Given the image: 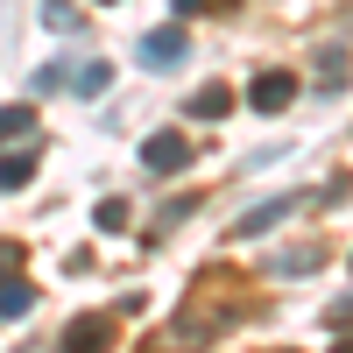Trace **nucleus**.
Segmentation results:
<instances>
[{
    "label": "nucleus",
    "mask_w": 353,
    "mask_h": 353,
    "mask_svg": "<svg viewBox=\"0 0 353 353\" xmlns=\"http://www.w3.org/2000/svg\"><path fill=\"white\" fill-rule=\"evenodd\" d=\"M113 332H121V318H113V311H85V318L64 325V353H106Z\"/></svg>",
    "instance_id": "f257e3e1"
},
{
    "label": "nucleus",
    "mask_w": 353,
    "mask_h": 353,
    "mask_svg": "<svg viewBox=\"0 0 353 353\" xmlns=\"http://www.w3.org/2000/svg\"><path fill=\"white\" fill-rule=\"evenodd\" d=\"M134 57H141L149 71H170V64H184V57H191V36H184V21H170V28H149Z\"/></svg>",
    "instance_id": "f03ea898"
},
{
    "label": "nucleus",
    "mask_w": 353,
    "mask_h": 353,
    "mask_svg": "<svg viewBox=\"0 0 353 353\" xmlns=\"http://www.w3.org/2000/svg\"><path fill=\"white\" fill-rule=\"evenodd\" d=\"M184 163H191V141L176 134V128H163V134L141 141V170H149V176H176Z\"/></svg>",
    "instance_id": "7ed1b4c3"
},
{
    "label": "nucleus",
    "mask_w": 353,
    "mask_h": 353,
    "mask_svg": "<svg viewBox=\"0 0 353 353\" xmlns=\"http://www.w3.org/2000/svg\"><path fill=\"white\" fill-rule=\"evenodd\" d=\"M290 99H297V71H261V78L248 85V106H254V113H283Z\"/></svg>",
    "instance_id": "20e7f679"
},
{
    "label": "nucleus",
    "mask_w": 353,
    "mask_h": 353,
    "mask_svg": "<svg viewBox=\"0 0 353 353\" xmlns=\"http://www.w3.org/2000/svg\"><path fill=\"white\" fill-rule=\"evenodd\" d=\"M297 191H283V198H269V205H254V212H241V226H233V233H241V241H254V233H269V226H283V219H297Z\"/></svg>",
    "instance_id": "39448f33"
},
{
    "label": "nucleus",
    "mask_w": 353,
    "mask_h": 353,
    "mask_svg": "<svg viewBox=\"0 0 353 353\" xmlns=\"http://www.w3.org/2000/svg\"><path fill=\"white\" fill-rule=\"evenodd\" d=\"M28 176H36V141H21L14 156H0V191H21Z\"/></svg>",
    "instance_id": "423d86ee"
},
{
    "label": "nucleus",
    "mask_w": 353,
    "mask_h": 353,
    "mask_svg": "<svg viewBox=\"0 0 353 353\" xmlns=\"http://www.w3.org/2000/svg\"><path fill=\"white\" fill-rule=\"evenodd\" d=\"M106 85H113V64H99V57H85V64L71 71V92H78V99H99Z\"/></svg>",
    "instance_id": "0eeeda50"
},
{
    "label": "nucleus",
    "mask_w": 353,
    "mask_h": 353,
    "mask_svg": "<svg viewBox=\"0 0 353 353\" xmlns=\"http://www.w3.org/2000/svg\"><path fill=\"white\" fill-rule=\"evenodd\" d=\"M8 141H36V106H0V149Z\"/></svg>",
    "instance_id": "6e6552de"
},
{
    "label": "nucleus",
    "mask_w": 353,
    "mask_h": 353,
    "mask_svg": "<svg viewBox=\"0 0 353 353\" xmlns=\"http://www.w3.org/2000/svg\"><path fill=\"white\" fill-rule=\"evenodd\" d=\"M219 113H233V92H226V85H198V99H191V121H219Z\"/></svg>",
    "instance_id": "1a4fd4ad"
},
{
    "label": "nucleus",
    "mask_w": 353,
    "mask_h": 353,
    "mask_svg": "<svg viewBox=\"0 0 353 353\" xmlns=\"http://www.w3.org/2000/svg\"><path fill=\"white\" fill-rule=\"evenodd\" d=\"M28 311H36V290H28L21 276H8L0 283V318H28Z\"/></svg>",
    "instance_id": "9d476101"
},
{
    "label": "nucleus",
    "mask_w": 353,
    "mask_h": 353,
    "mask_svg": "<svg viewBox=\"0 0 353 353\" xmlns=\"http://www.w3.org/2000/svg\"><path fill=\"white\" fill-rule=\"evenodd\" d=\"M92 219H99V233H121V226H128V198H99Z\"/></svg>",
    "instance_id": "9b49d317"
},
{
    "label": "nucleus",
    "mask_w": 353,
    "mask_h": 353,
    "mask_svg": "<svg viewBox=\"0 0 353 353\" xmlns=\"http://www.w3.org/2000/svg\"><path fill=\"white\" fill-rule=\"evenodd\" d=\"M318 261H325V248H290L283 254V276H304V269H318Z\"/></svg>",
    "instance_id": "f8f14e48"
},
{
    "label": "nucleus",
    "mask_w": 353,
    "mask_h": 353,
    "mask_svg": "<svg viewBox=\"0 0 353 353\" xmlns=\"http://www.w3.org/2000/svg\"><path fill=\"white\" fill-rule=\"evenodd\" d=\"M8 276H21V241L0 233V283H8Z\"/></svg>",
    "instance_id": "ddd939ff"
},
{
    "label": "nucleus",
    "mask_w": 353,
    "mask_h": 353,
    "mask_svg": "<svg viewBox=\"0 0 353 353\" xmlns=\"http://www.w3.org/2000/svg\"><path fill=\"white\" fill-rule=\"evenodd\" d=\"M339 78H346V57L325 50V57H318V85H339Z\"/></svg>",
    "instance_id": "4468645a"
},
{
    "label": "nucleus",
    "mask_w": 353,
    "mask_h": 353,
    "mask_svg": "<svg viewBox=\"0 0 353 353\" xmlns=\"http://www.w3.org/2000/svg\"><path fill=\"white\" fill-rule=\"evenodd\" d=\"M43 21H50V28H78V8H71V0H50Z\"/></svg>",
    "instance_id": "2eb2a0df"
},
{
    "label": "nucleus",
    "mask_w": 353,
    "mask_h": 353,
    "mask_svg": "<svg viewBox=\"0 0 353 353\" xmlns=\"http://www.w3.org/2000/svg\"><path fill=\"white\" fill-rule=\"evenodd\" d=\"M325 325H339V332H346V325H353V297H339V304H332V311H325Z\"/></svg>",
    "instance_id": "dca6fc26"
},
{
    "label": "nucleus",
    "mask_w": 353,
    "mask_h": 353,
    "mask_svg": "<svg viewBox=\"0 0 353 353\" xmlns=\"http://www.w3.org/2000/svg\"><path fill=\"white\" fill-rule=\"evenodd\" d=\"M170 8H176V21H184V14H198V8H205V0H170Z\"/></svg>",
    "instance_id": "f3484780"
},
{
    "label": "nucleus",
    "mask_w": 353,
    "mask_h": 353,
    "mask_svg": "<svg viewBox=\"0 0 353 353\" xmlns=\"http://www.w3.org/2000/svg\"><path fill=\"white\" fill-rule=\"evenodd\" d=\"M332 353H353V332H346V339H339V346H332Z\"/></svg>",
    "instance_id": "a211bd4d"
},
{
    "label": "nucleus",
    "mask_w": 353,
    "mask_h": 353,
    "mask_svg": "<svg viewBox=\"0 0 353 353\" xmlns=\"http://www.w3.org/2000/svg\"><path fill=\"white\" fill-rule=\"evenodd\" d=\"M106 8H113V0H106Z\"/></svg>",
    "instance_id": "6ab92c4d"
}]
</instances>
